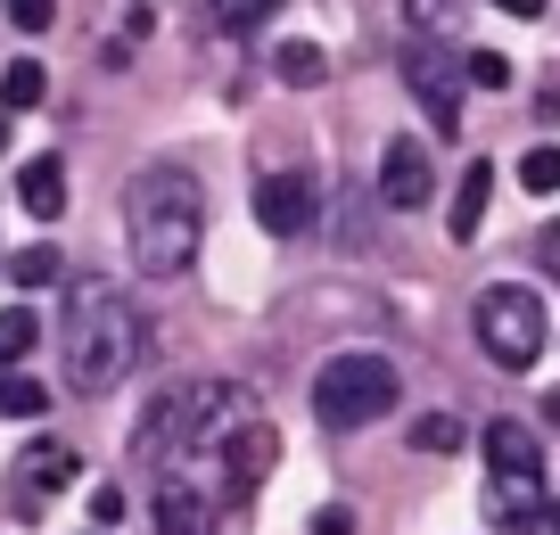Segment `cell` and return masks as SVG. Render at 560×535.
I'll return each instance as SVG.
<instances>
[{"instance_id": "obj_1", "label": "cell", "mask_w": 560, "mask_h": 535, "mask_svg": "<svg viewBox=\"0 0 560 535\" xmlns=\"http://www.w3.org/2000/svg\"><path fill=\"white\" fill-rule=\"evenodd\" d=\"M149 354V322L116 280H67V322H58V371L74 396H116Z\"/></svg>"}, {"instance_id": "obj_2", "label": "cell", "mask_w": 560, "mask_h": 535, "mask_svg": "<svg viewBox=\"0 0 560 535\" xmlns=\"http://www.w3.org/2000/svg\"><path fill=\"white\" fill-rule=\"evenodd\" d=\"M198 231H207V198H198V182L182 165H140L124 182V240H132V264L149 280L190 272Z\"/></svg>"}, {"instance_id": "obj_3", "label": "cell", "mask_w": 560, "mask_h": 535, "mask_svg": "<svg viewBox=\"0 0 560 535\" xmlns=\"http://www.w3.org/2000/svg\"><path fill=\"white\" fill-rule=\"evenodd\" d=\"M256 420V404H247V387H231V380H182V387H165L149 412H140V429H132V462H165V453H223L231 437Z\"/></svg>"}, {"instance_id": "obj_4", "label": "cell", "mask_w": 560, "mask_h": 535, "mask_svg": "<svg viewBox=\"0 0 560 535\" xmlns=\"http://www.w3.org/2000/svg\"><path fill=\"white\" fill-rule=\"evenodd\" d=\"M396 396H404V380H396V363H387V354H330V363L314 371V420H322L330 437L371 429Z\"/></svg>"}, {"instance_id": "obj_5", "label": "cell", "mask_w": 560, "mask_h": 535, "mask_svg": "<svg viewBox=\"0 0 560 535\" xmlns=\"http://www.w3.org/2000/svg\"><path fill=\"white\" fill-rule=\"evenodd\" d=\"M544 338H552V322H544V296H536V289L503 280V289L478 296V346H487V363L527 371V363L544 354Z\"/></svg>"}, {"instance_id": "obj_6", "label": "cell", "mask_w": 560, "mask_h": 535, "mask_svg": "<svg viewBox=\"0 0 560 535\" xmlns=\"http://www.w3.org/2000/svg\"><path fill=\"white\" fill-rule=\"evenodd\" d=\"M404 91H412V100H420V116L438 124L445 140L462 132V83H454V58H445V50H429V42H412V50H404Z\"/></svg>"}, {"instance_id": "obj_7", "label": "cell", "mask_w": 560, "mask_h": 535, "mask_svg": "<svg viewBox=\"0 0 560 535\" xmlns=\"http://www.w3.org/2000/svg\"><path fill=\"white\" fill-rule=\"evenodd\" d=\"M438 198V165H429V149L420 140H387L380 149V207L387 214H412Z\"/></svg>"}, {"instance_id": "obj_8", "label": "cell", "mask_w": 560, "mask_h": 535, "mask_svg": "<svg viewBox=\"0 0 560 535\" xmlns=\"http://www.w3.org/2000/svg\"><path fill=\"white\" fill-rule=\"evenodd\" d=\"M314 207H322L314 173H264L256 182V223L272 231V240H298V231L314 223Z\"/></svg>"}, {"instance_id": "obj_9", "label": "cell", "mask_w": 560, "mask_h": 535, "mask_svg": "<svg viewBox=\"0 0 560 535\" xmlns=\"http://www.w3.org/2000/svg\"><path fill=\"white\" fill-rule=\"evenodd\" d=\"M272 462H280V429L256 412V420H247V429L223 445V469H231V502H247V495H256V486L272 478Z\"/></svg>"}, {"instance_id": "obj_10", "label": "cell", "mask_w": 560, "mask_h": 535, "mask_svg": "<svg viewBox=\"0 0 560 535\" xmlns=\"http://www.w3.org/2000/svg\"><path fill=\"white\" fill-rule=\"evenodd\" d=\"M487 469L494 478H544V445H536V429H520V420H487Z\"/></svg>"}, {"instance_id": "obj_11", "label": "cell", "mask_w": 560, "mask_h": 535, "mask_svg": "<svg viewBox=\"0 0 560 535\" xmlns=\"http://www.w3.org/2000/svg\"><path fill=\"white\" fill-rule=\"evenodd\" d=\"M18 207L34 214V223H58V207H67V165H58V156H25V173H18Z\"/></svg>"}, {"instance_id": "obj_12", "label": "cell", "mask_w": 560, "mask_h": 535, "mask_svg": "<svg viewBox=\"0 0 560 535\" xmlns=\"http://www.w3.org/2000/svg\"><path fill=\"white\" fill-rule=\"evenodd\" d=\"M487 511L503 519V527H520V535H527V519L552 511V495H544V478H494V486H487Z\"/></svg>"}, {"instance_id": "obj_13", "label": "cell", "mask_w": 560, "mask_h": 535, "mask_svg": "<svg viewBox=\"0 0 560 535\" xmlns=\"http://www.w3.org/2000/svg\"><path fill=\"white\" fill-rule=\"evenodd\" d=\"M42 100H50V67H42V58H9V67H0V107H9V116H34Z\"/></svg>"}, {"instance_id": "obj_14", "label": "cell", "mask_w": 560, "mask_h": 535, "mask_svg": "<svg viewBox=\"0 0 560 535\" xmlns=\"http://www.w3.org/2000/svg\"><path fill=\"white\" fill-rule=\"evenodd\" d=\"M158 527L165 535H214V502L190 495V486H165L158 495Z\"/></svg>"}, {"instance_id": "obj_15", "label": "cell", "mask_w": 560, "mask_h": 535, "mask_svg": "<svg viewBox=\"0 0 560 535\" xmlns=\"http://www.w3.org/2000/svg\"><path fill=\"white\" fill-rule=\"evenodd\" d=\"M487 198H494V165H470L462 173V190H454V240H478V223H487Z\"/></svg>"}, {"instance_id": "obj_16", "label": "cell", "mask_w": 560, "mask_h": 535, "mask_svg": "<svg viewBox=\"0 0 560 535\" xmlns=\"http://www.w3.org/2000/svg\"><path fill=\"white\" fill-rule=\"evenodd\" d=\"M272 74H280L289 91H314L322 74H330V58H322V42H280V50H272Z\"/></svg>"}, {"instance_id": "obj_17", "label": "cell", "mask_w": 560, "mask_h": 535, "mask_svg": "<svg viewBox=\"0 0 560 535\" xmlns=\"http://www.w3.org/2000/svg\"><path fill=\"white\" fill-rule=\"evenodd\" d=\"M18 469L42 486V495H50V486H74V469H83V462H74V445H50V437H42V445H25Z\"/></svg>"}, {"instance_id": "obj_18", "label": "cell", "mask_w": 560, "mask_h": 535, "mask_svg": "<svg viewBox=\"0 0 560 535\" xmlns=\"http://www.w3.org/2000/svg\"><path fill=\"white\" fill-rule=\"evenodd\" d=\"M9 280H18V289H58V280H67V256H58V247H18V256H9Z\"/></svg>"}, {"instance_id": "obj_19", "label": "cell", "mask_w": 560, "mask_h": 535, "mask_svg": "<svg viewBox=\"0 0 560 535\" xmlns=\"http://www.w3.org/2000/svg\"><path fill=\"white\" fill-rule=\"evenodd\" d=\"M34 346H42V322L25 305H9V313H0V371H18Z\"/></svg>"}, {"instance_id": "obj_20", "label": "cell", "mask_w": 560, "mask_h": 535, "mask_svg": "<svg viewBox=\"0 0 560 535\" xmlns=\"http://www.w3.org/2000/svg\"><path fill=\"white\" fill-rule=\"evenodd\" d=\"M272 9L280 0H207L214 34H256V25H272Z\"/></svg>"}, {"instance_id": "obj_21", "label": "cell", "mask_w": 560, "mask_h": 535, "mask_svg": "<svg viewBox=\"0 0 560 535\" xmlns=\"http://www.w3.org/2000/svg\"><path fill=\"white\" fill-rule=\"evenodd\" d=\"M412 445L420 453H462V445H470V429H462L454 412H429V420H412Z\"/></svg>"}, {"instance_id": "obj_22", "label": "cell", "mask_w": 560, "mask_h": 535, "mask_svg": "<svg viewBox=\"0 0 560 535\" xmlns=\"http://www.w3.org/2000/svg\"><path fill=\"white\" fill-rule=\"evenodd\" d=\"M42 404H50V387H42V380H25V371H9V380H0V412H9V420H34Z\"/></svg>"}, {"instance_id": "obj_23", "label": "cell", "mask_w": 560, "mask_h": 535, "mask_svg": "<svg viewBox=\"0 0 560 535\" xmlns=\"http://www.w3.org/2000/svg\"><path fill=\"white\" fill-rule=\"evenodd\" d=\"M520 182H527L536 198H552V190H560V149H552V140H536V149L520 156Z\"/></svg>"}, {"instance_id": "obj_24", "label": "cell", "mask_w": 560, "mask_h": 535, "mask_svg": "<svg viewBox=\"0 0 560 535\" xmlns=\"http://www.w3.org/2000/svg\"><path fill=\"white\" fill-rule=\"evenodd\" d=\"M0 9H9L18 34H50V25H58V0H0Z\"/></svg>"}, {"instance_id": "obj_25", "label": "cell", "mask_w": 560, "mask_h": 535, "mask_svg": "<svg viewBox=\"0 0 560 535\" xmlns=\"http://www.w3.org/2000/svg\"><path fill=\"white\" fill-rule=\"evenodd\" d=\"M470 83L478 91H511V58L503 50H470Z\"/></svg>"}, {"instance_id": "obj_26", "label": "cell", "mask_w": 560, "mask_h": 535, "mask_svg": "<svg viewBox=\"0 0 560 535\" xmlns=\"http://www.w3.org/2000/svg\"><path fill=\"white\" fill-rule=\"evenodd\" d=\"M305 535H354V511L347 502H322V511L305 519Z\"/></svg>"}, {"instance_id": "obj_27", "label": "cell", "mask_w": 560, "mask_h": 535, "mask_svg": "<svg viewBox=\"0 0 560 535\" xmlns=\"http://www.w3.org/2000/svg\"><path fill=\"white\" fill-rule=\"evenodd\" d=\"M91 519H100V527H116V519H124V486H100V495H91Z\"/></svg>"}, {"instance_id": "obj_28", "label": "cell", "mask_w": 560, "mask_h": 535, "mask_svg": "<svg viewBox=\"0 0 560 535\" xmlns=\"http://www.w3.org/2000/svg\"><path fill=\"white\" fill-rule=\"evenodd\" d=\"M404 18H412L420 34H429V25H445V0H404Z\"/></svg>"}, {"instance_id": "obj_29", "label": "cell", "mask_w": 560, "mask_h": 535, "mask_svg": "<svg viewBox=\"0 0 560 535\" xmlns=\"http://www.w3.org/2000/svg\"><path fill=\"white\" fill-rule=\"evenodd\" d=\"M544 272H552V280H560V223H552V231H544Z\"/></svg>"}, {"instance_id": "obj_30", "label": "cell", "mask_w": 560, "mask_h": 535, "mask_svg": "<svg viewBox=\"0 0 560 535\" xmlns=\"http://www.w3.org/2000/svg\"><path fill=\"white\" fill-rule=\"evenodd\" d=\"M503 18H544V0H494Z\"/></svg>"}, {"instance_id": "obj_31", "label": "cell", "mask_w": 560, "mask_h": 535, "mask_svg": "<svg viewBox=\"0 0 560 535\" xmlns=\"http://www.w3.org/2000/svg\"><path fill=\"white\" fill-rule=\"evenodd\" d=\"M544 420H552V429H560V387H552V396H544Z\"/></svg>"}, {"instance_id": "obj_32", "label": "cell", "mask_w": 560, "mask_h": 535, "mask_svg": "<svg viewBox=\"0 0 560 535\" xmlns=\"http://www.w3.org/2000/svg\"><path fill=\"white\" fill-rule=\"evenodd\" d=\"M544 527H552V535H560V502H552V511H544Z\"/></svg>"}]
</instances>
